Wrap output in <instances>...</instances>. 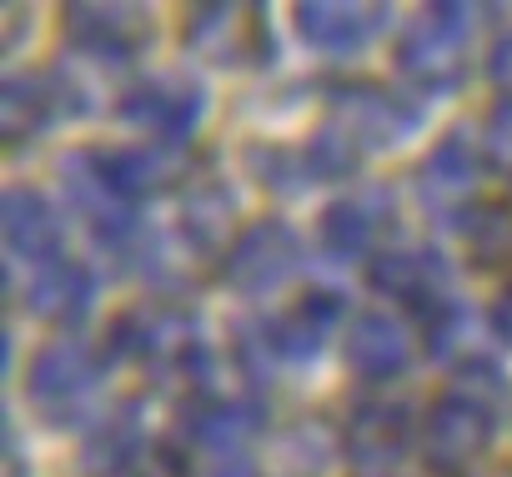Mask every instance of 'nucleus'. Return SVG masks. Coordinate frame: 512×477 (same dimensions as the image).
<instances>
[{
  "label": "nucleus",
  "instance_id": "2",
  "mask_svg": "<svg viewBox=\"0 0 512 477\" xmlns=\"http://www.w3.org/2000/svg\"><path fill=\"white\" fill-rule=\"evenodd\" d=\"M417 126H422V106L377 81H342L332 91L327 121H322V131H332L357 161H367L377 151H397Z\"/></svg>",
  "mask_w": 512,
  "mask_h": 477
},
{
  "label": "nucleus",
  "instance_id": "9",
  "mask_svg": "<svg viewBox=\"0 0 512 477\" xmlns=\"http://www.w3.org/2000/svg\"><path fill=\"white\" fill-rule=\"evenodd\" d=\"M497 417L502 412H492V407L472 402L467 392L447 387L422 417V457H427V467L442 472V477L447 472H467L487 452V442L497 432Z\"/></svg>",
  "mask_w": 512,
  "mask_h": 477
},
{
  "label": "nucleus",
  "instance_id": "19",
  "mask_svg": "<svg viewBox=\"0 0 512 477\" xmlns=\"http://www.w3.org/2000/svg\"><path fill=\"white\" fill-rule=\"evenodd\" d=\"M0 221H6V252L36 267L61 262V242L66 226L61 211L51 206V196H41L36 186H11L6 201H0Z\"/></svg>",
  "mask_w": 512,
  "mask_h": 477
},
{
  "label": "nucleus",
  "instance_id": "18",
  "mask_svg": "<svg viewBox=\"0 0 512 477\" xmlns=\"http://www.w3.org/2000/svg\"><path fill=\"white\" fill-rule=\"evenodd\" d=\"M146 417H141V402L126 397L116 402L101 422L86 427L81 437V472L86 477H131L136 462L146 457Z\"/></svg>",
  "mask_w": 512,
  "mask_h": 477
},
{
  "label": "nucleus",
  "instance_id": "21",
  "mask_svg": "<svg viewBox=\"0 0 512 477\" xmlns=\"http://www.w3.org/2000/svg\"><path fill=\"white\" fill-rule=\"evenodd\" d=\"M96 292H101L96 272H91L86 262L61 257V262H51V267H41V272L31 277L26 302H31V312H36L41 322H51V327H81V322L91 317V307H96Z\"/></svg>",
  "mask_w": 512,
  "mask_h": 477
},
{
  "label": "nucleus",
  "instance_id": "24",
  "mask_svg": "<svg viewBox=\"0 0 512 477\" xmlns=\"http://www.w3.org/2000/svg\"><path fill=\"white\" fill-rule=\"evenodd\" d=\"M231 216H236V196L226 191V181H191L186 196H181L176 231L186 236L191 252L211 257L221 247V236L231 231Z\"/></svg>",
  "mask_w": 512,
  "mask_h": 477
},
{
  "label": "nucleus",
  "instance_id": "13",
  "mask_svg": "<svg viewBox=\"0 0 512 477\" xmlns=\"http://www.w3.org/2000/svg\"><path fill=\"white\" fill-rule=\"evenodd\" d=\"M176 427L191 447H206V452H236L251 432L267 427V407L256 397H221L211 387H196L181 397L176 407Z\"/></svg>",
  "mask_w": 512,
  "mask_h": 477
},
{
  "label": "nucleus",
  "instance_id": "26",
  "mask_svg": "<svg viewBox=\"0 0 512 477\" xmlns=\"http://www.w3.org/2000/svg\"><path fill=\"white\" fill-rule=\"evenodd\" d=\"M447 387H452V392H467L472 402H482V407H492V412H502V407L512 402V382H507V372H502L492 357H467V362L452 372Z\"/></svg>",
  "mask_w": 512,
  "mask_h": 477
},
{
  "label": "nucleus",
  "instance_id": "16",
  "mask_svg": "<svg viewBox=\"0 0 512 477\" xmlns=\"http://www.w3.org/2000/svg\"><path fill=\"white\" fill-rule=\"evenodd\" d=\"M412 447V412L392 397H362L342 422V452L357 467H392Z\"/></svg>",
  "mask_w": 512,
  "mask_h": 477
},
{
  "label": "nucleus",
  "instance_id": "5",
  "mask_svg": "<svg viewBox=\"0 0 512 477\" xmlns=\"http://www.w3.org/2000/svg\"><path fill=\"white\" fill-rule=\"evenodd\" d=\"M181 46L196 61L226 66V71H251L272 66V31H267V6H191L181 16Z\"/></svg>",
  "mask_w": 512,
  "mask_h": 477
},
{
  "label": "nucleus",
  "instance_id": "32",
  "mask_svg": "<svg viewBox=\"0 0 512 477\" xmlns=\"http://www.w3.org/2000/svg\"><path fill=\"white\" fill-rule=\"evenodd\" d=\"M216 477H262V467L246 462V457H231V462H221V467H216Z\"/></svg>",
  "mask_w": 512,
  "mask_h": 477
},
{
  "label": "nucleus",
  "instance_id": "17",
  "mask_svg": "<svg viewBox=\"0 0 512 477\" xmlns=\"http://www.w3.org/2000/svg\"><path fill=\"white\" fill-rule=\"evenodd\" d=\"M342 357H347L352 377H362V382H372V387L397 382V377L407 372V362H412V332H407L392 312H382V307L357 312L352 327H347Z\"/></svg>",
  "mask_w": 512,
  "mask_h": 477
},
{
  "label": "nucleus",
  "instance_id": "20",
  "mask_svg": "<svg viewBox=\"0 0 512 477\" xmlns=\"http://www.w3.org/2000/svg\"><path fill=\"white\" fill-rule=\"evenodd\" d=\"M6 106H0V131H6V146H26L36 141L51 121L61 116H76L66 101H81V91L66 81V76H11L6 81V96H0Z\"/></svg>",
  "mask_w": 512,
  "mask_h": 477
},
{
  "label": "nucleus",
  "instance_id": "11",
  "mask_svg": "<svg viewBox=\"0 0 512 477\" xmlns=\"http://www.w3.org/2000/svg\"><path fill=\"white\" fill-rule=\"evenodd\" d=\"M477 181H482V151H477L462 131H447V136L427 151V161L417 166V201H422L432 216L462 226V221L482 206V201H477Z\"/></svg>",
  "mask_w": 512,
  "mask_h": 477
},
{
  "label": "nucleus",
  "instance_id": "10",
  "mask_svg": "<svg viewBox=\"0 0 512 477\" xmlns=\"http://www.w3.org/2000/svg\"><path fill=\"white\" fill-rule=\"evenodd\" d=\"M201 111H206V91L196 81H181V76L136 81L116 101V121L131 126V131L156 136L161 146H186L191 131H196V121H201Z\"/></svg>",
  "mask_w": 512,
  "mask_h": 477
},
{
  "label": "nucleus",
  "instance_id": "3",
  "mask_svg": "<svg viewBox=\"0 0 512 477\" xmlns=\"http://www.w3.org/2000/svg\"><path fill=\"white\" fill-rule=\"evenodd\" d=\"M106 377V352L86 342H46L26 367V402L51 427H76Z\"/></svg>",
  "mask_w": 512,
  "mask_h": 477
},
{
  "label": "nucleus",
  "instance_id": "15",
  "mask_svg": "<svg viewBox=\"0 0 512 477\" xmlns=\"http://www.w3.org/2000/svg\"><path fill=\"white\" fill-rule=\"evenodd\" d=\"M392 221V196L387 191H347L317 216V242L327 262H372L377 236Z\"/></svg>",
  "mask_w": 512,
  "mask_h": 477
},
{
  "label": "nucleus",
  "instance_id": "28",
  "mask_svg": "<svg viewBox=\"0 0 512 477\" xmlns=\"http://www.w3.org/2000/svg\"><path fill=\"white\" fill-rule=\"evenodd\" d=\"M482 166H492L497 176H512V101H497L482 121Z\"/></svg>",
  "mask_w": 512,
  "mask_h": 477
},
{
  "label": "nucleus",
  "instance_id": "23",
  "mask_svg": "<svg viewBox=\"0 0 512 477\" xmlns=\"http://www.w3.org/2000/svg\"><path fill=\"white\" fill-rule=\"evenodd\" d=\"M342 317H347V297L342 292H307L287 317L272 322L282 362H312L332 342V332L342 327Z\"/></svg>",
  "mask_w": 512,
  "mask_h": 477
},
{
  "label": "nucleus",
  "instance_id": "22",
  "mask_svg": "<svg viewBox=\"0 0 512 477\" xmlns=\"http://www.w3.org/2000/svg\"><path fill=\"white\" fill-rule=\"evenodd\" d=\"M101 161H106L111 181L126 196H136V201H146L151 191H166V186L186 181L191 166H196L186 146H116V151H101Z\"/></svg>",
  "mask_w": 512,
  "mask_h": 477
},
{
  "label": "nucleus",
  "instance_id": "14",
  "mask_svg": "<svg viewBox=\"0 0 512 477\" xmlns=\"http://www.w3.org/2000/svg\"><path fill=\"white\" fill-rule=\"evenodd\" d=\"M387 16L392 11L372 0H297L292 6L297 36L322 56H357L387 26Z\"/></svg>",
  "mask_w": 512,
  "mask_h": 477
},
{
  "label": "nucleus",
  "instance_id": "6",
  "mask_svg": "<svg viewBox=\"0 0 512 477\" xmlns=\"http://www.w3.org/2000/svg\"><path fill=\"white\" fill-rule=\"evenodd\" d=\"M61 186H66V201L76 206V216L86 221L91 242H101L111 252L136 247V236H141V201L126 196L111 181L101 151H71L61 161Z\"/></svg>",
  "mask_w": 512,
  "mask_h": 477
},
{
  "label": "nucleus",
  "instance_id": "12",
  "mask_svg": "<svg viewBox=\"0 0 512 477\" xmlns=\"http://www.w3.org/2000/svg\"><path fill=\"white\" fill-rule=\"evenodd\" d=\"M367 287L382 302L427 312L442 297H452V262L437 247H392L367 262Z\"/></svg>",
  "mask_w": 512,
  "mask_h": 477
},
{
  "label": "nucleus",
  "instance_id": "25",
  "mask_svg": "<svg viewBox=\"0 0 512 477\" xmlns=\"http://www.w3.org/2000/svg\"><path fill=\"white\" fill-rule=\"evenodd\" d=\"M457 231H467V252L477 267H507L512 262V206L502 201H482Z\"/></svg>",
  "mask_w": 512,
  "mask_h": 477
},
{
  "label": "nucleus",
  "instance_id": "29",
  "mask_svg": "<svg viewBox=\"0 0 512 477\" xmlns=\"http://www.w3.org/2000/svg\"><path fill=\"white\" fill-rule=\"evenodd\" d=\"M131 477H191V462H186V452L176 442H151Z\"/></svg>",
  "mask_w": 512,
  "mask_h": 477
},
{
  "label": "nucleus",
  "instance_id": "1",
  "mask_svg": "<svg viewBox=\"0 0 512 477\" xmlns=\"http://www.w3.org/2000/svg\"><path fill=\"white\" fill-rule=\"evenodd\" d=\"M106 362H131L146 367L156 382H181V387H206L211 352L196 332V322L176 307H126L111 332H106Z\"/></svg>",
  "mask_w": 512,
  "mask_h": 477
},
{
  "label": "nucleus",
  "instance_id": "7",
  "mask_svg": "<svg viewBox=\"0 0 512 477\" xmlns=\"http://www.w3.org/2000/svg\"><path fill=\"white\" fill-rule=\"evenodd\" d=\"M302 272V242L282 216L241 226L221 252V282L236 297H272Z\"/></svg>",
  "mask_w": 512,
  "mask_h": 477
},
{
  "label": "nucleus",
  "instance_id": "4",
  "mask_svg": "<svg viewBox=\"0 0 512 477\" xmlns=\"http://www.w3.org/2000/svg\"><path fill=\"white\" fill-rule=\"evenodd\" d=\"M467 36H472V11L437 0L417 11L412 26L397 36V71L422 86V91H452L467 76Z\"/></svg>",
  "mask_w": 512,
  "mask_h": 477
},
{
  "label": "nucleus",
  "instance_id": "30",
  "mask_svg": "<svg viewBox=\"0 0 512 477\" xmlns=\"http://www.w3.org/2000/svg\"><path fill=\"white\" fill-rule=\"evenodd\" d=\"M482 71H487V81L502 91V101H512V31H502V36L487 46Z\"/></svg>",
  "mask_w": 512,
  "mask_h": 477
},
{
  "label": "nucleus",
  "instance_id": "31",
  "mask_svg": "<svg viewBox=\"0 0 512 477\" xmlns=\"http://www.w3.org/2000/svg\"><path fill=\"white\" fill-rule=\"evenodd\" d=\"M492 332H497L502 347H512V287H502L497 302H492Z\"/></svg>",
  "mask_w": 512,
  "mask_h": 477
},
{
  "label": "nucleus",
  "instance_id": "8",
  "mask_svg": "<svg viewBox=\"0 0 512 477\" xmlns=\"http://www.w3.org/2000/svg\"><path fill=\"white\" fill-rule=\"evenodd\" d=\"M61 31L81 56H91L101 66H131L156 36L151 11L146 6H121V0H106V6L71 0V6H61Z\"/></svg>",
  "mask_w": 512,
  "mask_h": 477
},
{
  "label": "nucleus",
  "instance_id": "27",
  "mask_svg": "<svg viewBox=\"0 0 512 477\" xmlns=\"http://www.w3.org/2000/svg\"><path fill=\"white\" fill-rule=\"evenodd\" d=\"M462 327H467V307H462L457 297H442L437 307L417 312V332H422V347H427V357H447V352L457 347Z\"/></svg>",
  "mask_w": 512,
  "mask_h": 477
}]
</instances>
